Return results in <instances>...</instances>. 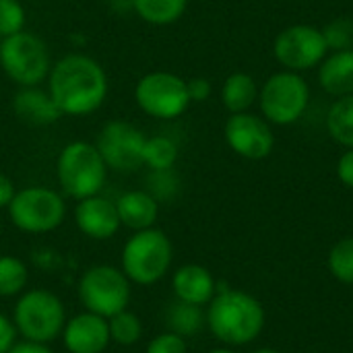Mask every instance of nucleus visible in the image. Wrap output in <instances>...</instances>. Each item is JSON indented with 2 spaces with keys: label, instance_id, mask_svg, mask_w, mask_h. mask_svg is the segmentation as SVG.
<instances>
[{
  "label": "nucleus",
  "instance_id": "obj_1",
  "mask_svg": "<svg viewBox=\"0 0 353 353\" xmlns=\"http://www.w3.org/2000/svg\"><path fill=\"white\" fill-rule=\"evenodd\" d=\"M48 93L62 116H87L103 105L108 74L95 58L72 52L52 64Z\"/></svg>",
  "mask_w": 353,
  "mask_h": 353
},
{
  "label": "nucleus",
  "instance_id": "obj_36",
  "mask_svg": "<svg viewBox=\"0 0 353 353\" xmlns=\"http://www.w3.org/2000/svg\"><path fill=\"white\" fill-rule=\"evenodd\" d=\"M8 353H56L54 350H50V345L43 343H31V341H17L12 345V350Z\"/></svg>",
  "mask_w": 353,
  "mask_h": 353
},
{
  "label": "nucleus",
  "instance_id": "obj_14",
  "mask_svg": "<svg viewBox=\"0 0 353 353\" xmlns=\"http://www.w3.org/2000/svg\"><path fill=\"white\" fill-rule=\"evenodd\" d=\"M60 337L68 353H103L112 343L108 319L87 310L68 319Z\"/></svg>",
  "mask_w": 353,
  "mask_h": 353
},
{
  "label": "nucleus",
  "instance_id": "obj_40",
  "mask_svg": "<svg viewBox=\"0 0 353 353\" xmlns=\"http://www.w3.org/2000/svg\"><path fill=\"white\" fill-rule=\"evenodd\" d=\"M352 50H353V41H352Z\"/></svg>",
  "mask_w": 353,
  "mask_h": 353
},
{
  "label": "nucleus",
  "instance_id": "obj_16",
  "mask_svg": "<svg viewBox=\"0 0 353 353\" xmlns=\"http://www.w3.org/2000/svg\"><path fill=\"white\" fill-rule=\"evenodd\" d=\"M172 290L180 302L207 306L217 294V281L203 265H182L172 275Z\"/></svg>",
  "mask_w": 353,
  "mask_h": 353
},
{
  "label": "nucleus",
  "instance_id": "obj_2",
  "mask_svg": "<svg viewBox=\"0 0 353 353\" xmlns=\"http://www.w3.org/2000/svg\"><path fill=\"white\" fill-rule=\"evenodd\" d=\"M205 314L211 335L228 347L248 345L265 329L263 304L242 290L217 288Z\"/></svg>",
  "mask_w": 353,
  "mask_h": 353
},
{
  "label": "nucleus",
  "instance_id": "obj_34",
  "mask_svg": "<svg viewBox=\"0 0 353 353\" xmlns=\"http://www.w3.org/2000/svg\"><path fill=\"white\" fill-rule=\"evenodd\" d=\"M337 176L347 188H353V149H345V153L339 157Z\"/></svg>",
  "mask_w": 353,
  "mask_h": 353
},
{
  "label": "nucleus",
  "instance_id": "obj_20",
  "mask_svg": "<svg viewBox=\"0 0 353 353\" xmlns=\"http://www.w3.org/2000/svg\"><path fill=\"white\" fill-rule=\"evenodd\" d=\"M259 101L256 81L248 72H232L221 87V103L230 114L248 112Z\"/></svg>",
  "mask_w": 353,
  "mask_h": 353
},
{
  "label": "nucleus",
  "instance_id": "obj_21",
  "mask_svg": "<svg viewBox=\"0 0 353 353\" xmlns=\"http://www.w3.org/2000/svg\"><path fill=\"white\" fill-rule=\"evenodd\" d=\"M165 327H168V331H172L184 339H190L207 327V314H205L203 306H194V304L176 300L170 304V308L165 312Z\"/></svg>",
  "mask_w": 353,
  "mask_h": 353
},
{
  "label": "nucleus",
  "instance_id": "obj_15",
  "mask_svg": "<svg viewBox=\"0 0 353 353\" xmlns=\"http://www.w3.org/2000/svg\"><path fill=\"white\" fill-rule=\"evenodd\" d=\"M74 225L83 236L91 240H99V242L114 238L118 230L122 228L118 211H116V203L101 194L77 201Z\"/></svg>",
  "mask_w": 353,
  "mask_h": 353
},
{
  "label": "nucleus",
  "instance_id": "obj_22",
  "mask_svg": "<svg viewBox=\"0 0 353 353\" xmlns=\"http://www.w3.org/2000/svg\"><path fill=\"white\" fill-rule=\"evenodd\" d=\"M188 0H132V10L149 25H172L186 12Z\"/></svg>",
  "mask_w": 353,
  "mask_h": 353
},
{
  "label": "nucleus",
  "instance_id": "obj_12",
  "mask_svg": "<svg viewBox=\"0 0 353 353\" xmlns=\"http://www.w3.org/2000/svg\"><path fill=\"white\" fill-rule=\"evenodd\" d=\"M147 137L143 130L126 120L108 122L97 137V151L103 157L108 170L134 172L143 165V149Z\"/></svg>",
  "mask_w": 353,
  "mask_h": 353
},
{
  "label": "nucleus",
  "instance_id": "obj_4",
  "mask_svg": "<svg viewBox=\"0 0 353 353\" xmlns=\"http://www.w3.org/2000/svg\"><path fill=\"white\" fill-rule=\"evenodd\" d=\"M174 261V246L163 230L149 228L132 232L120 254V269L132 285H155L161 281Z\"/></svg>",
  "mask_w": 353,
  "mask_h": 353
},
{
  "label": "nucleus",
  "instance_id": "obj_31",
  "mask_svg": "<svg viewBox=\"0 0 353 353\" xmlns=\"http://www.w3.org/2000/svg\"><path fill=\"white\" fill-rule=\"evenodd\" d=\"M145 353H188V343L184 337L176 333L163 331L147 343Z\"/></svg>",
  "mask_w": 353,
  "mask_h": 353
},
{
  "label": "nucleus",
  "instance_id": "obj_5",
  "mask_svg": "<svg viewBox=\"0 0 353 353\" xmlns=\"http://www.w3.org/2000/svg\"><path fill=\"white\" fill-rule=\"evenodd\" d=\"M56 178L64 196L83 201L101 192L108 178V165L93 143L72 141L58 153Z\"/></svg>",
  "mask_w": 353,
  "mask_h": 353
},
{
  "label": "nucleus",
  "instance_id": "obj_35",
  "mask_svg": "<svg viewBox=\"0 0 353 353\" xmlns=\"http://www.w3.org/2000/svg\"><path fill=\"white\" fill-rule=\"evenodd\" d=\"M17 194V188H14V182L0 172V209H6L10 205V201L14 199Z\"/></svg>",
  "mask_w": 353,
  "mask_h": 353
},
{
  "label": "nucleus",
  "instance_id": "obj_11",
  "mask_svg": "<svg viewBox=\"0 0 353 353\" xmlns=\"http://www.w3.org/2000/svg\"><path fill=\"white\" fill-rule=\"evenodd\" d=\"M273 54L285 70L304 72L319 66L329 54L323 31L314 25H292L277 33Z\"/></svg>",
  "mask_w": 353,
  "mask_h": 353
},
{
  "label": "nucleus",
  "instance_id": "obj_32",
  "mask_svg": "<svg viewBox=\"0 0 353 353\" xmlns=\"http://www.w3.org/2000/svg\"><path fill=\"white\" fill-rule=\"evenodd\" d=\"M17 327L12 323V319H8L6 314L0 312V353H8L12 350V345L17 343Z\"/></svg>",
  "mask_w": 353,
  "mask_h": 353
},
{
  "label": "nucleus",
  "instance_id": "obj_30",
  "mask_svg": "<svg viewBox=\"0 0 353 353\" xmlns=\"http://www.w3.org/2000/svg\"><path fill=\"white\" fill-rule=\"evenodd\" d=\"M25 8L19 0H0V39L25 29Z\"/></svg>",
  "mask_w": 353,
  "mask_h": 353
},
{
  "label": "nucleus",
  "instance_id": "obj_29",
  "mask_svg": "<svg viewBox=\"0 0 353 353\" xmlns=\"http://www.w3.org/2000/svg\"><path fill=\"white\" fill-rule=\"evenodd\" d=\"M321 31H323L329 52H339V50L352 48L353 23L350 19H335V21L327 23Z\"/></svg>",
  "mask_w": 353,
  "mask_h": 353
},
{
  "label": "nucleus",
  "instance_id": "obj_27",
  "mask_svg": "<svg viewBox=\"0 0 353 353\" xmlns=\"http://www.w3.org/2000/svg\"><path fill=\"white\" fill-rule=\"evenodd\" d=\"M329 271L331 275L341 281L353 285V236L352 238H343L339 240L331 252H329Z\"/></svg>",
  "mask_w": 353,
  "mask_h": 353
},
{
  "label": "nucleus",
  "instance_id": "obj_17",
  "mask_svg": "<svg viewBox=\"0 0 353 353\" xmlns=\"http://www.w3.org/2000/svg\"><path fill=\"white\" fill-rule=\"evenodd\" d=\"M12 110L17 118L33 126H48L62 118L50 93L39 87H21L12 97Z\"/></svg>",
  "mask_w": 353,
  "mask_h": 353
},
{
  "label": "nucleus",
  "instance_id": "obj_38",
  "mask_svg": "<svg viewBox=\"0 0 353 353\" xmlns=\"http://www.w3.org/2000/svg\"><path fill=\"white\" fill-rule=\"evenodd\" d=\"M252 353H281V352H277V350H271V347H263V350H256V352H252Z\"/></svg>",
  "mask_w": 353,
  "mask_h": 353
},
{
  "label": "nucleus",
  "instance_id": "obj_39",
  "mask_svg": "<svg viewBox=\"0 0 353 353\" xmlns=\"http://www.w3.org/2000/svg\"><path fill=\"white\" fill-rule=\"evenodd\" d=\"M0 234H2V217H0Z\"/></svg>",
  "mask_w": 353,
  "mask_h": 353
},
{
  "label": "nucleus",
  "instance_id": "obj_19",
  "mask_svg": "<svg viewBox=\"0 0 353 353\" xmlns=\"http://www.w3.org/2000/svg\"><path fill=\"white\" fill-rule=\"evenodd\" d=\"M321 87L335 97L353 93V50H339L319 64Z\"/></svg>",
  "mask_w": 353,
  "mask_h": 353
},
{
  "label": "nucleus",
  "instance_id": "obj_28",
  "mask_svg": "<svg viewBox=\"0 0 353 353\" xmlns=\"http://www.w3.org/2000/svg\"><path fill=\"white\" fill-rule=\"evenodd\" d=\"M180 190V180L174 170H157L147 176V192L157 201H172Z\"/></svg>",
  "mask_w": 353,
  "mask_h": 353
},
{
  "label": "nucleus",
  "instance_id": "obj_26",
  "mask_svg": "<svg viewBox=\"0 0 353 353\" xmlns=\"http://www.w3.org/2000/svg\"><path fill=\"white\" fill-rule=\"evenodd\" d=\"M108 329H110V339L116 345L122 347H132L143 339V321L139 314L132 310H122L114 316L108 319Z\"/></svg>",
  "mask_w": 353,
  "mask_h": 353
},
{
  "label": "nucleus",
  "instance_id": "obj_8",
  "mask_svg": "<svg viewBox=\"0 0 353 353\" xmlns=\"http://www.w3.org/2000/svg\"><path fill=\"white\" fill-rule=\"evenodd\" d=\"M0 68L19 87H37L52 70V56L39 35L23 29L0 39Z\"/></svg>",
  "mask_w": 353,
  "mask_h": 353
},
{
  "label": "nucleus",
  "instance_id": "obj_18",
  "mask_svg": "<svg viewBox=\"0 0 353 353\" xmlns=\"http://www.w3.org/2000/svg\"><path fill=\"white\" fill-rule=\"evenodd\" d=\"M116 211L122 228L141 232L155 228L159 217V203L147 190H126L116 199Z\"/></svg>",
  "mask_w": 353,
  "mask_h": 353
},
{
  "label": "nucleus",
  "instance_id": "obj_23",
  "mask_svg": "<svg viewBox=\"0 0 353 353\" xmlns=\"http://www.w3.org/2000/svg\"><path fill=\"white\" fill-rule=\"evenodd\" d=\"M327 132L337 145L353 149V93L337 97V101L329 108Z\"/></svg>",
  "mask_w": 353,
  "mask_h": 353
},
{
  "label": "nucleus",
  "instance_id": "obj_9",
  "mask_svg": "<svg viewBox=\"0 0 353 353\" xmlns=\"http://www.w3.org/2000/svg\"><path fill=\"white\" fill-rule=\"evenodd\" d=\"M310 101V87L300 72L279 70L259 89L261 114L269 124L288 126L298 122Z\"/></svg>",
  "mask_w": 353,
  "mask_h": 353
},
{
  "label": "nucleus",
  "instance_id": "obj_13",
  "mask_svg": "<svg viewBox=\"0 0 353 353\" xmlns=\"http://www.w3.org/2000/svg\"><path fill=\"white\" fill-rule=\"evenodd\" d=\"M223 137L230 149L244 159H265L275 147V134L271 124L250 112L232 114L223 126Z\"/></svg>",
  "mask_w": 353,
  "mask_h": 353
},
{
  "label": "nucleus",
  "instance_id": "obj_7",
  "mask_svg": "<svg viewBox=\"0 0 353 353\" xmlns=\"http://www.w3.org/2000/svg\"><path fill=\"white\" fill-rule=\"evenodd\" d=\"M77 296L87 312L110 319L130 306L132 283L120 267L93 265L79 277Z\"/></svg>",
  "mask_w": 353,
  "mask_h": 353
},
{
  "label": "nucleus",
  "instance_id": "obj_25",
  "mask_svg": "<svg viewBox=\"0 0 353 353\" xmlns=\"http://www.w3.org/2000/svg\"><path fill=\"white\" fill-rule=\"evenodd\" d=\"M27 283V265L12 254H0V298H19L25 292Z\"/></svg>",
  "mask_w": 353,
  "mask_h": 353
},
{
  "label": "nucleus",
  "instance_id": "obj_24",
  "mask_svg": "<svg viewBox=\"0 0 353 353\" xmlns=\"http://www.w3.org/2000/svg\"><path fill=\"white\" fill-rule=\"evenodd\" d=\"M176 161H178V145L174 139L165 134L147 137L143 149V165H147L149 172L174 170Z\"/></svg>",
  "mask_w": 353,
  "mask_h": 353
},
{
  "label": "nucleus",
  "instance_id": "obj_37",
  "mask_svg": "<svg viewBox=\"0 0 353 353\" xmlns=\"http://www.w3.org/2000/svg\"><path fill=\"white\" fill-rule=\"evenodd\" d=\"M209 353H236L234 350H230V347H217V350H211Z\"/></svg>",
  "mask_w": 353,
  "mask_h": 353
},
{
  "label": "nucleus",
  "instance_id": "obj_33",
  "mask_svg": "<svg viewBox=\"0 0 353 353\" xmlns=\"http://www.w3.org/2000/svg\"><path fill=\"white\" fill-rule=\"evenodd\" d=\"M186 87H188L190 101H207L213 91L209 79H205V77H194V79L186 81Z\"/></svg>",
  "mask_w": 353,
  "mask_h": 353
},
{
  "label": "nucleus",
  "instance_id": "obj_6",
  "mask_svg": "<svg viewBox=\"0 0 353 353\" xmlns=\"http://www.w3.org/2000/svg\"><path fill=\"white\" fill-rule=\"evenodd\" d=\"M10 223L23 234L43 236L58 230L66 219L64 194L48 186H27L17 190L6 207Z\"/></svg>",
  "mask_w": 353,
  "mask_h": 353
},
{
  "label": "nucleus",
  "instance_id": "obj_10",
  "mask_svg": "<svg viewBox=\"0 0 353 353\" xmlns=\"http://www.w3.org/2000/svg\"><path fill=\"white\" fill-rule=\"evenodd\" d=\"M134 99L147 116L157 120H174L192 103L188 97L186 79L168 70L143 74L134 87Z\"/></svg>",
  "mask_w": 353,
  "mask_h": 353
},
{
  "label": "nucleus",
  "instance_id": "obj_3",
  "mask_svg": "<svg viewBox=\"0 0 353 353\" xmlns=\"http://www.w3.org/2000/svg\"><path fill=\"white\" fill-rule=\"evenodd\" d=\"M12 323L23 341L31 343H54L68 321L64 302L50 290L33 288L25 290L12 308Z\"/></svg>",
  "mask_w": 353,
  "mask_h": 353
}]
</instances>
